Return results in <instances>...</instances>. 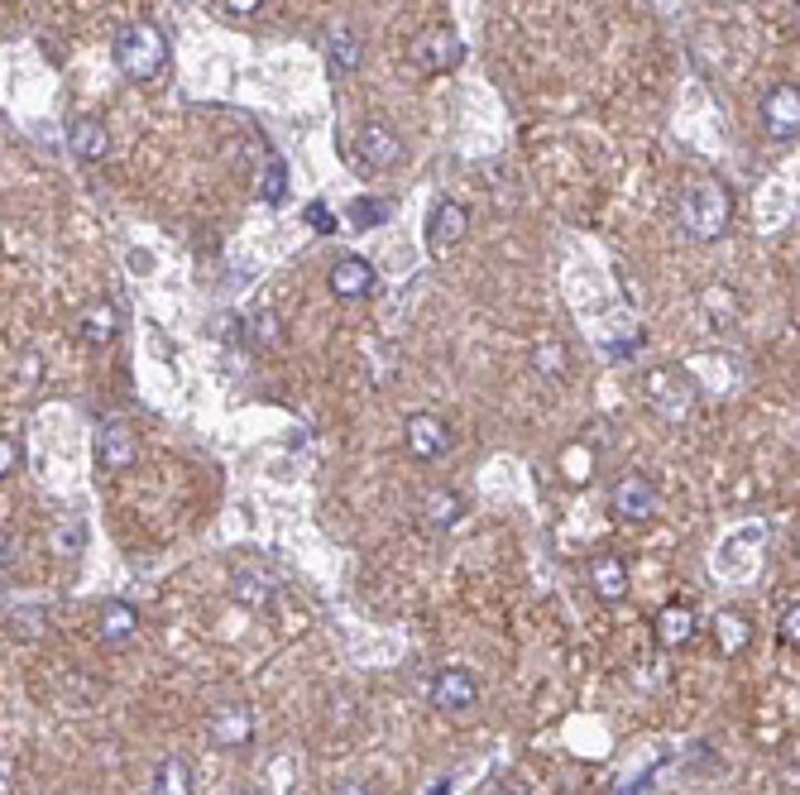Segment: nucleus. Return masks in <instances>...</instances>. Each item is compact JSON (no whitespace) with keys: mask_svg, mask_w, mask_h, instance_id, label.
Listing matches in <instances>:
<instances>
[{"mask_svg":"<svg viewBox=\"0 0 800 795\" xmlns=\"http://www.w3.org/2000/svg\"><path fill=\"white\" fill-rule=\"evenodd\" d=\"M729 216H734V197H729V187L715 178H695L686 192H680V226H686V236H695V240H719L724 230H729Z\"/></svg>","mask_w":800,"mask_h":795,"instance_id":"obj_1","label":"nucleus"},{"mask_svg":"<svg viewBox=\"0 0 800 795\" xmlns=\"http://www.w3.org/2000/svg\"><path fill=\"white\" fill-rule=\"evenodd\" d=\"M115 63H121V72H125L129 82L158 77V72L168 67V39H164V29H158L154 20L125 24L121 39H115Z\"/></svg>","mask_w":800,"mask_h":795,"instance_id":"obj_2","label":"nucleus"},{"mask_svg":"<svg viewBox=\"0 0 800 795\" xmlns=\"http://www.w3.org/2000/svg\"><path fill=\"white\" fill-rule=\"evenodd\" d=\"M643 398H647V408L666 417V422H686L690 408H695V398H700V388L690 384V374L686 369H676V365H657V369H647L643 374Z\"/></svg>","mask_w":800,"mask_h":795,"instance_id":"obj_3","label":"nucleus"},{"mask_svg":"<svg viewBox=\"0 0 800 795\" xmlns=\"http://www.w3.org/2000/svg\"><path fill=\"white\" fill-rule=\"evenodd\" d=\"M398 158H403V139L394 135V125L388 121H365L360 125V135H355L360 172H384V168H394Z\"/></svg>","mask_w":800,"mask_h":795,"instance_id":"obj_4","label":"nucleus"},{"mask_svg":"<svg viewBox=\"0 0 800 795\" xmlns=\"http://www.w3.org/2000/svg\"><path fill=\"white\" fill-rule=\"evenodd\" d=\"M609 503H614V513L623 517V523H643V517H652V513L662 509V494H657V484H652L647 474L628 470V474H623V480L614 484Z\"/></svg>","mask_w":800,"mask_h":795,"instance_id":"obj_5","label":"nucleus"},{"mask_svg":"<svg viewBox=\"0 0 800 795\" xmlns=\"http://www.w3.org/2000/svg\"><path fill=\"white\" fill-rule=\"evenodd\" d=\"M432 704L441 714H470L475 704H479V681L470 671H460V667H446V671H436L432 676Z\"/></svg>","mask_w":800,"mask_h":795,"instance_id":"obj_6","label":"nucleus"},{"mask_svg":"<svg viewBox=\"0 0 800 795\" xmlns=\"http://www.w3.org/2000/svg\"><path fill=\"white\" fill-rule=\"evenodd\" d=\"M407 57H413L422 72H450V67H456L460 57H465V43L450 34V29H427V34L413 39Z\"/></svg>","mask_w":800,"mask_h":795,"instance_id":"obj_7","label":"nucleus"},{"mask_svg":"<svg viewBox=\"0 0 800 795\" xmlns=\"http://www.w3.org/2000/svg\"><path fill=\"white\" fill-rule=\"evenodd\" d=\"M96 460L101 470H129L139 460V437L129 431V422L121 417H111V422H101L96 431Z\"/></svg>","mask_w":800,"mask_h":795,"instance_id":"obj_8","label":"nucleus"},{"mask_svg":"<svg viewBox=\"0 0 800 795\" xmlns=\"http://www.w3.org/2000/svg\"><path fill=\"white\" fill-rule=\"evenodd\" d=\"M403 437H407V451L417 460H441L450 451V427L436 412H413L403 427Z\"/></svg>","mask_w":800,"mask_h":795,"instance_id":"obj_9","label":"nucleus"},{"mask_svg":"<svg viewBox=\"0 0 800 795\" xmlns=\"http://www.w3.org/2000/svg\"><path fill=\"white\" fill-rule=\"evenodd\" d=\"M374 287H380V269L370 264V259H360V254H345L331 264V293L345 297V302H355V297H370Z\"/></svg>","mask_w":800,"mask_h":795,"instance_id":"obj_10","label":"nucleus"},{"mask_svg":"<svg viewBox=\"0 0 800 795\" xmlns=\"http://www.w3.org/2000/svg\"><path fill=\"white\" fill-rule=\"evenodd\" d=\"M762 125L772 139H796L800 129V96L796 86H772V92L762 96Z\"/></svg>","mask_w":800,"mask_h":795,"instance_id":"obj_11","label":"nucleus"},{"mask_svg":"<svg viewBox=\"0 0 800 795\" xmlns=\"http://www.w3.org/2000/svg\"><path fill=\"white\" fill-rule=\"evenodd\" d=\"M207 729H211V739L221 747H245L250 743V733H254V714H250V704L230 700V704H216Z\"/></svg>","mask_w":800,"mask_h":795,"instance_id":"obj_12","label":"nucleus"},{"mask_svg":"<svg viewBox=\"0 0 800 795\" xmlns=\"http://www.w3.org/2000/svg\"><path fill=\"white\" fill-rule=\"evenodd\" d=\"M135 632H139V614H135V604H125V599H106L96 609V638L106 642V647H125V642H135Z\"/></svg>","mask_w":800,"mask_h":795,"instance_id":"obj_13","label":"nucleus"},{"mask_svg":"<svg viewBox=\"0 0 800 795\" xmlns=\"http://www.w3.org/2000/svg\"><path fill=\"white\" fill-rule=\"evenodd\" d=\"M465 230H470V216H465L460 201H436L432 216H427V244L432 250H450V244H460Z\"/></svg>","mask_w":800,"mask_h":795,"instance_id":"obj_14","label":"nucleus"},{"mask_svg":"<svg viewBox=\"0 0 800 795\" xmlns=\"http://www.w3.org/2000/svg\"><path fill=\"white\" fill-rule=\"evenodd\" d=\"M590 585H594V595H600L604 604L628 599V566H623V556H614V552L594 556L590 561Z\"/></svg>","mask_w":800,"mask_h":795,"instance_id":"obj_15","label":"nucleus"},{"mask_svg":"<svg viewBox=\"0 0 800 795\" xmlns=\"http://www.w3.org/2000/svg\"><path fill=\"white\" fill-rule=\"evenodd\" d=\"M115 331H121V312L111 307V302H92V307H82L77 312V336L92 345V351H101V345H111L115 341Z\"/></svg>","mask_w":800,"mask_h":795,"instance_id":"obj_16","label":"nucleus"},{"mask_svg":"<svg viewBox=\"0 0 800 795\" xmlns=\"http://www.w3.org/2000/svg\"><path fill=\"white\" fill-rule=\"evenodd\" d=\"M417 513H422V523H427L432 532H450L465 517V499L456 494V489H432Z\"/></svg>","mask_w":800,"mask_h":795,"instance_id":"obj_17","label":"nucleus"},{"mask_svg":"<svg viewBox=\"0 0 800 795\" xmlns=\"http://www.w3.org/2000/svg\"><path fill=\"white\" fill-rule=\"evenodd\" d=\"M695 628H700V614H695L690 604H666L657 614V642L662 647H686L695 638Z\"/></svg>","mask_w":800,"mask_h":795,"instance_id":"obj_18","label":"nucleus"},{"mask_svg":"<svg viewBox=\"0 0 800 795\" xmlns=\"http://www.w3.org/2000/svg\"><path fill=\"white\" fill-rule=\"evenodd\" d=\"M197 791V776H193V762L187 757H164L154 772V795H193Z\"/></svg>","mask_w":800,"mask_h":795,"instance_id":"obj_19","label":"nucleus"},{"mask_svg":"<svg viewBox=\"0 0 800 795\" xmlns=\"http://www.w3.org/2000/svg\"><path fill=\"white\" fill-rule=\"evenodd\" d=\"M67 144H72V154H77L82 164H96V158H106V149H111L106 125L101 121H77L67 129Z\"/></svg>","mask_w":800,"mask_h":795,"instance_id":"obj_20","label":"nucleus"},{"mask_svg":"<svg viewBox=\"0 0 800 795\" xmlns=\"http://www.w3.org/2000/svg\"><path fill=\"white\" fill-rule=\"evenodd\" d=\"M715 638H719V647L729 657H738L744 647L752 642V628H748V618L738 614V609H724V614H715Z\"/></svg>","mask_w":800,"mask_h":795,"instance_id":"obj_21","label":"nucleus"},{"mask_svg":"<svg viewBox=\"0 0 800 795\" xmlns=\"http://www.w3.org/2000/svg\"><path fill=\"white\" fill-rule=\"evenodd\" d=\"M326 49H331V63H336V72H355L360 67V34H355V29H336Z\"/></svg>","mask_w":800,"mask_h":795,"instance_id":"obj_22","label":"nucleus"},{"mask_svg":"<svg viewBox=\"0 0 800 795\" xmlns=\"http://www.w3.org/2000/svg\"><path fill=\"white\" fill-rule=\"evenodd\" d=\"M236 599H240V604H250V609H264V604L273 599V585L264 580V575L240 571V575H236Z\"/></svg>","mask_w":800,"mask_h":795,"instance_id":"obj_23","label":"nucleus"},{"mask_svg":"<svg viewBox=\"0 0 800 795\" xmlns=\"http://www.w3.org/2000/svg\"><path fill=\"white\" fill-rule=\"evenodd\" d=\"M388 201H370V197H360V201H351V221L360 226V230H370V226H384L388 221Z\"/></svg>","mask_w":800,"mask_h":795,"instance_id":"obj_24","label":"nucleus"},{"mask_svg":"<svg viewBox=\"0 0 800 795\" xmlns=\"http://www.w3.org/2000/svg\"><path fill=\"white\" fill-rule=\"evenodd\" d=\"M283 158H269V172H264V182H259V201H264V207H279L283 201Z\"/></svg>","mask_w":800,"mask_h":795,"instance_id":"obj_25","label":"nucleus"},{"mask_svg":"<svg viewBox=\"0 0 800 795\" xmlns=\"http://www.w3.org/2000/svg\"><path fill=\"white\" fill-rule=\"evenodd\" d=\"M532 365L557 379V374H565V345H537V359H532Z\"/></svg>","mask_w":800,"mask_h":795,"instance_id":"obj_26","label":"nucleus"},{"mask_svg":"<svg viewBox=\"0 0 800 795\" xmlns=\"http://www.w3.org/2000/svg\"><path fill=\"white\" fill-rule=\"evenodd\" d=\"M20 552H24V542L14 537V532H0V575L20 566Z\"/></svg>","mask_w":800,"mask_h":795,"instance_id":"obj_27","label":"nucleus"},{"mask_svg":"<svg viewBox=\"0 0 800 795\" xmlns=\"http://www.w3.org/2000/svg\"><path fill=\"white\" fill-rule=\"evenodd\" d=\"M777 632H781V642H791V647L800 642V604H796V599L787 604V614H781V624H777Z\"/></svg>","mask_w":800,"mask_h":795,"instance_id":"obj_28","label":"nucleus"},{"mask_svg":"<svg viewBox=\"0 0 800 795\" xmlns=\"http://www.w3.org/2000/svg\"><path fill=\"white\" fill-rule=\"evenodd\" d=\"M14 466H20V446H14L10 437H0V480H6Z\"/></svg>","mask_w":800,"mask_h":795,"instance_id":"obj_29","label":"nucleus"},{"mask_svg":"<svg viewBox=\"0 0 800 795\" xmlns=\"http://www.w3.org/2000/svg\"><path fill=\"white\" fill-rule=\"evenodd\" d=\"M308 221H312V230H326V236L336 230V216H331L322 201H312V207H308Z\"/></svg>","mask_w":800,"mask_h":795,"instance_id":"obj_30","label":"nucleus"},{"mask_svg":"<svg viewBox=\"0 0 800 795\" xmlns=\"http://www.w3.org/2000/svg\"><path fill=\"white\" fill-rule=\"evenodd\" d=\"M259 6H264V0H226V10H230V14H254Z\"/></svg>","mask_w":800,"mask_h":795,"instance_id":"obj_31","label":"nucleus"},{"mask_svg":"<svg viewBox=\"0 0 800 795\" xmlns=\"http://www.w3.org/2000/svg\"><path fill=\"white\" fill-rule=\"evenodd\" d=\"M331 795H374V791H370L365 782H341V786L331 791Z\"/></svg>","mask_w":800,"mask_h":795,"instance_id":"obj_32","label":"nucleus"},{"mask_svg":"<svg viewBox=\"0 0 800 795\" xmlns=\"http://www.w3.org/2000/svg\"><path fill=\"white\" fill-rule=\"evenodd\" d=\"M493 795H528V791H522L518 782H503V786H493Z\"/></svg>","mask_w":800,"mask_h":795,"instance_id":"obj_33","label":"nucleus"},{"mask_svg":"<svg viewBox=\"0 0 800 795\" xmlns=\"http://www.w3.org/2000/svg\"><path fill=\"white\" fill-rule=\"evenodd\" d=\"M236 795H254V791H236Z\"/></svg>","mask_w":800,"mask_h":795,"instance_id":"obj_34","label":"nucleus"}]
</instances>
